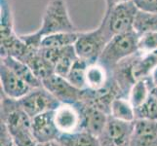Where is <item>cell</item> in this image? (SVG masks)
Segmentation results:
<instances>
[{
    "instance_id": "3",
    "label": "cell",
    "mask_w": 157,
    "mask_h": 146,
    "mask_svg": "<svg viewBox=\"0 0 157 146\" xmlns=\"http://www.w3.org/2000/svg\"><path fill=\"white\" fill-rule=\"evenodd\" d=\"M138 8L133 1L116 5L110 10H105L101 24L106 35L111 39L113 36L132 31Z\"/></svg>"
},
{
    "instance_id": "22",
    "label": "cell",
    "mask_w": 157,
    "mask_h": 146,
    "mask_svg": "<svg viewBox=\"0 0 157 146\" xmlns=\"http://www.w3.org/2000/svg\"><path fill=\"white\" fill-rule=\"evenodd\" d=\"M1 2V23H0V39H5L15 34L13 28V16L10 0H0Z\"/></svg>"
},
{
    "instance_id": "16",
    "label": "cell",
    "mask_w": 157,
    "mask_h": 146,
    "mask_svg": "<svg viewBox=\"0 0 157 146\" xmlns=\"http://www.w3.org/2000/svg\"><path fill=\"white\" fill-rule=\"evenodd\" d=\"M109 116L124 122H134L135 108L127 96H117L111 102Z\"/></svg>"
},
{
    "instance_id": "8",
    "label": "cell",
    "mask_w": 157,
    "mask_h": 146,
    "mask_svg": "<svg viewBox=\"0 0 157 146\" xmlns=\"http://www.w3.org/2000/svg\"><path fill=\"white\" fill-rule=\"evenodd\" d=\"M43 87L61 102V103H77L82 100L83 90H79L70 84L67 78L53 74L42 81Z\"/></svg>"
},
{
    "instance_id": "24",
    "label": "cell",
    "mask_w": 157,
    "mask_h": 146,
    "mask_svg": "<svg viewBox=\"0 0 157 146\" xmlns=\"http://www.w3.org/2000/svg\"><path fill=\"white\" fill-rule=\"evenodd\" d=\"M139 52L148 54L157 50V32H148L139 37Z\"/></svg>"
},
{
    "instance_id": "6",
    "label": "cell",
    "mask_w": 157,
    "mask_h": 146,
    "mask_svg": "<svg viewBox=\"0 0 157 146\" xmlns=\"http://www.w3.org/2000/svg\"><path fill=\"white\" fill-rule=\"evenodd\" d=\"M18 100L21 108L31 119L42 113L54 111L61 104V102L43 86L32 89L29 94Z\"/></svg>"
},
{
    "instance_id": "31",
    "label": "cell",
    "mask_w": 157,
    "mask_h": 146,
    "mask_svg": "<svg viewBox=\"0 0 157 146\" xmlns=\"http://www.w3.org/2000/svg\"><path fill=\"white\" fill-rule=\"evenodd\" d=\"M153 53H154V55H155V57H156V58H157V50H155Z\"/></svg>"
},
{
    "instance_id": "27",
    "label": "cell",
    "mask_w": 157,
    "mask_h": 146,
    "mask_svg": "<svg viewBox=\"0 0 157 146\" xmlns=\"http://www.w3.org/2000/svg\"><path fill=\"white\" fill-rule=\"evenodd\" d=\"M130 1H133V0H105V4H106V9L105 10H110L116 5L119 4H123V3H127Z\"/></svg>"
},
{
    "instance_id": "4",
    "label": "cell",
    "mask_w": 157,
    "mask_h": 146,
    "mask_svg": "<svg viewBox=\"0 0 157 146\" xmlns=\"http://www.w3.org/2000/svg\"><path fill=\"white\" fill-rule=\"evenodd\" d=\"M110 38L100 24L98 28L88 32H79L78 38L74 44V50L79 58L87 62L89 64L95 63L104 52Z\"/></svg>"
},
{
    "instance_id": "18",
    "label": "cell",
    "mask_w": 157,
    "mask_h": 146,
    "mask_svg": "<svg viewBox=\"0 0 157 146\" xmlns=\"http://www.w3.org/2000/svg\"><path fill=\"white\" fill-rule=\"evenodd\" d=\"M58 141L61 146H100L98 137L86 131L71 134H61Z\"/></svg>"
},
{
    "instance_id": "1",
    "label": "cell",
    "mask_w": 157,
    "mask_h": 146,
    "mask_svg": "<svg viewBox=\"0 0 157 146\" xmlns=\"http://www.w3.org/2000/svg\"><path fill=\"white\" fill-rule=\"evenodd\" d=\"M139 37L134 30L113 36L108 41L98 62L111 71L118 63L139 52Z\"/></svg>"
},
{
    "instance_id": "30",
    "label": "cell",
    "mask_w": 157,
    "mask_h": 146,
    "mask_svg": "<svg viewBox=\"0 0 157 146\" xmlns=\"http://www.w3.org/2000/svg\"><path fill=\"white\" fill-rule=\"evenodd\" d=\"M151 95H152L155 99H157V87H152V89H151Z\"/></svg>"
},
{
    "instance_id": "13",
    "label": "cell",
    "mask_w": 157,
    "mask_h": 146,
    "mask_svg": "<svg viewBox=\"0 0 157 146\" xmlns=\"http://www.w3.org/2000/svg\"><path fill=\"white\" fill-rule=\"evenodd\" d=\"M80 102L81 105H82L84 116V131L94 134L95 137H98L99 134L104 129L109 115L106 112L93 105L87 104L82 101Z\"/></svg>"
},
{
    "instance_id": "17",
    "label": "cell",
    "mask_w": 157,
    "mask_h": 146,
    "mask_svg": "<svg viewBox=\"0 0 157 146\" xmlns=\"http://www.w3.org/2000/svg\"><path fill=\"white\" fill-rule=\"evenodd\" d=\"M153 84L150 77L140 79L135 82L128 95V99L134 108L140 106L148 99Z\"/></svg>"
},
{
    "instance_id": "5",
    "label": "cell",
    "mask_w": 157,
    "mask_h": 146,
    "mask_svg": "<svg viewBox=\"0 0 157 146\" xmlns=\"http://www.w3.org/2000/svg\"><path fill=\"white\" fill-rule=\"evenodd\" d=\"M54 120L59 134H71L84 131L81 102L61 103L54 110Z\"/></svg>"
},
{
    "instance_id": "21",
    "label": "cell",
    "mask_w": 157,
    "mask_h": 146,
    "mask_svg": "<svg viewBox=\"0 0 157 146\" xmlns=\"http://www.w3.org/2000/svg\"><path fill=\"white\" fill-rule=\"evenodd\" d=\"M88 66L89 63L87 62L78 58L74 62L73 66L70 68V71L67 77L68 82L79 90H85L86 87L85 77H86V70H87Z\"/></svg>"
},
{
    "instance_id": "29",
    "label": "cell",
    "mask_w": 157,
    "mask_h": 146,
    "mask_svg": "<svg viewBox=\"0 0 157 146\" xmlns=\"http://www.w3.org/2000/svg\"><path fill=\"white\" fill-rule=\"evenodd\" d=\"M37 146H61L58 140H54V141H50V142H45V143H38Z\"/></svg>"
},
{
    "instance_id": "25",
    "label": "cell",
    "mask_w": 157,
    "mask_h": 146,
    "mask_svg": "<svg viewBox=\"0 0 157 146\" xmlns=\"http://www.w3.org/2000/svg\"><path fill=\"white\" fill-rule=\"evenodd\" d=\"M138 10L157 13V0H133Z\"/></svg>"
},
{
    "instance_id": "19",
    "label": "cell",
    "mask_w": 157,
    "mask_h": 146,
    "mask_svg": "<svg viewBox=\"0 0 157 146\" xmlns=\"http://www.w3.org/2000/svg\"><path fill=\"white\" fill-rule=\"evenodd\" d=\"M133 29L139 36L148 32H157V13L138 10Z\"/></svg>"
},
{
    "instance_id": "23",
    "label": "cell",
    "mask_w": 157,
    "mask_h": 146,
    "mask_svg": "<svg viewBox=\"0 0 157 146\" xmlns=\"http://www.w3.org/2000/svg\"><path fill=\"white\" fill-rule=\"evenodd\" d=\"M135 120L157 121V99L151 93L142 105L135 108Z\"/></svg>"
},
{
    "instance_id": "7",
    "label": "cell",
    "mask_w": 157,
    "mask_h": 146,
    "mask_svg": "<svg viewBox=\"0 0 157 146\" xmlns=\"http://www.w3.org/2000/svg\"><path fill=\"white\" fill-rule=\"evenodd\" d=\"M134 122H124L108 117L104 129L99 134L100 146H129Z\"/></svg>"
},
{
    "instance_id": "11",
    "label": "cell",
    "mask_w": 157,
    "mask_h": 146,
    "mask_svg": "<svg viewBox=\"0 0 157 146\" xmlns=\"http://www.w3.org/2000/svg\"><path fill=\"white\" fill-rule=\"evenodd\" d=\"M129 146H157V121L135 120Z\"/></svg>"
},
{
    "instance_id": "28",
    "label": "cell",
    "mask_w": 157,
    "mask_h": 146,
    "mask_svg": "<svg viewBox=\"0 0 157 146\" xmlns=\"http://www.w3.org/2000/svg\"><path fill=\"white\" fill-rule=\"evenodd\" d=\"M151 81H152V84L154 87H157V67L153 70V72L151 73Z\"/></svg>"
},
{
    "instance_id": "15",
    "label": "cell",
    "mask_w": 157,
    "mask_h": 146,
    "mask_svg": "<svg viewBox=\"0 0 157 146\" xmlns=\"http://www.w3.org/2000/svg\"><path fill=\"white\" fill-rule=\"evenodd\" d=\"M1 62L12 70L15 74H17L21 79L28 83L32 89L43 86L42 81L36 77V75L30 69V67L24 62L12 57H5L1 58Z\"/></svg>"
},
{
    "instance_id": "14",
    "label": "cell",
    "mask_w": 157,
    "mask_h": 146,
    "mask_svg": "<svg viewBox=\"0 0 157 146\" xmlns=\"http://www.w3.org/2000/svg\"><path fill=\"white\" fill-rule=\"evenodd\" d=\"M24 62L28 64L30 69L33 71V73L36 75V77L39 78L41 81L55 74L54 66L47 58H44L40 49H38V50L31 49L29 55L24 59Z\"/></svg>"
},
{
    "instance_id": "12",
    "label": "cell",
    "mask_w": 157,
    "mask_h": 146,
    "mask_svg": "<svg viewBox=\"0 0 157 146\" xmlns=\"http://www.w3.org/2000/svg\"><path fill=\"white\" fill-rule=\"evenodd\" d=\"M111 79L112 74L105 66L101 64L99 62L91 63L86 70L85 90L91 93H98L109 86Z\"/></svg>"
},
{
    "instance_id": "2",
    "label": "cell",
    "mask_w": 157,
    "mask_h": 146,
    "mask_svg": "<svg viewBox=\"0 0 157 146\" xmlns=\"http://www.w3.org/2000/svg\"><path fill=\"white\" fill-rule=\"evenodd\" d=\"M69 17L64 0H51L47 4L42 18L41 28L37 32L43 37L59 32H76Z\"/></svg>"
},
{
    "instance_id": "10",
    "label": "cell",
    "mask_w": 157,
    "mask_h": 146,
    "mask_svg": "<svg viewBox=\"0 0 157 146\" xmlns=\"http://www.w3.org/2000/svg\"><path fill=\"white\" fill-rule=\"evenodd\" d=\"M32 133L38 143L58 140L61 136L54 120V111L42 113L31 119Z\"/></svg>"
},
{
    "instance_id": "9",
    "label": "cell",
    "mask_w": 157,
    "mask_h": 146,
    "mask_svg": "<svg viewBox=\"0 0 157 146\" xmlns=\"http://www.w3.org/2000/svg\"><path fill=\"white\" fill-rule=\"evenodd\" d=\"M1 94L13 99H21L32 90L30 86L2 62L0 63Z\"/></svg>"
},
{
    "instance_id": "20",
    "label": "cell",
    "mask_w": 157,
    "mask_h": 146,
    "mask_svg": "<svg viewBox=\"0 0 157 146\" xmlns=\"http://www.w3.org/2000/svg\"><path fill=\"white\" fill-rule=\"evenodd\" d=\"M79 32H59L43 37L41 41V48H63L74 46L78 38Z\"/></svg>"
},
{
    "instance_id": "26",
    "label": "cell",
    "mask_w": 157,
    "mask_h": 146,
    "mask_svg": "<svg viewBox=\"0 0 157 146\" xmlns=\"http://www.w3.org/2000/svg\"><path fill=\"white\" fill-rule=\"evenodd\" d=\"M0 146H15L12 134L2 122L0 124Z\"/></svg>"
}]
</instances>
